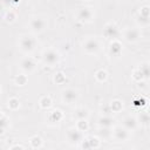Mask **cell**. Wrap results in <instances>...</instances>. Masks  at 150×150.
<instances>
[{
  "label": "cell",
  "instance_id": "cell-3",
  "mask_svg": "<svg viewBox=\"0 0 150 150\" xmlns=\"http://www.w3.org/2000/svg\"><path fill=\"white\" fill-rule=\"evenodd\" d=\"M60 61V54L53 49V48H49V49H46L43 53H42V62L48 66V67H54L55 64H57Z\"/></svg>",
  "mask_w": 150,
  "mask_h": 150
},
{
  "label": "cell",
  "instance_id": "cell-5",
  "mask_svg": "<svg viewBox=\"0 0 150 150\" xmlns=\"http://www.w3.org/2000/svg\"><path fill=\"white\" fill-rule=\"evenodd\" d=\"M83 50L87 54H96L100 50V42L95 38H88L83 42Z\"/></svg>",
  "mask_w": 150,
  "mask_h": 150
},
{
  "label": "cell",
  "instance_id": "cell-19",
  "mask_svg": "<svg viewBox=\"0 0 150 150\" xmlns=\"http://www.w3.org/2000/svg\"><path fill=\"white\" fill-rule=\"evenodd\" d=\"M149 121H150V117H149L148 111H141V114H138L137 122L141 125H148L149 124Z\"/></svg>",
  "mask_w": 150,
  "mask_h": 150
},
{
  "label": "cell",
  "instance_id": "cell-21",
  "mask_svg": "<svg viewBox=\"0 0 150 150\" xmlns=\"http://www.w3.org/2000/svg\"><path fill=\"white\" fill-rule=\"evenodd\" d=\"M40 107L42 108V109H49L50 107H52V104H53V102H52V98L49 97V96H43V97H41V100H40Z\"/></svg>",
  "mask_w": 150,
  "mask_h": 150
},
{
  "label": "cell",
  "instance_id": "cell-6",
  "mask_svg": "<svg viewBox=\"0 0 150 150\" xmlns=\"http://www.w3.org/2000/svg\"><path fill=\"white\" fill-rule=\"evenodd\" d=\"M61 97H62V101L67 104H73L77 101L79 98V93L77 90L73 89V88H67L64 90H62V94H61Z\"/></svg>",
  "mask_w": 150,
  "mask_h": 150
},
{
  "label": "cell",
  "instance_id": "cell-38",
  "mask_svg": "<svg viewBox=\"0 0 150 150\" xmlns=\"http://www.w3.org/2000/svg\"><path fill=\"white\" fill-rule=\"evenodd\" d=\"M0 93H1V89H0Z\"/></svg>",
  "mask_w": 150,
  "mask_h": 150
},
{
  "label": "cell",
  "instance_id": "cell-7",
  "mask_svg": "<svg viewBox=\"0 0 150 150\" xmlns=\"http://www.w3.org/2000/svg\"><path fill=\"white\" fill-rule=\"evenodd\" d=\"M112 137L116 142H125L129 138V131L122 125H117L112 130Z\"/></svg>",
  "mask_w": 150,
  "mask_h": 150
},
{
  "label": "cell",
  "instance_id": "cell-28",
  "mask_svg": "<svg viewBox=\"0 0 150 150\" xmlns=\"http://www.w3.org/2000/svg\"><path fill=\"white\" fill-rule=\"evenodd\" d=\"M54 82L57 83V84H62V83H64V82H66V76H64V74H63L62 71L56 73L55 76H54Z\"/></svg>",
  "mask_w": 150,
  "mask_h": 150
},
{
  "label": "cell",
  "instance_id": "cell-2",
  "mask_svg": "<svg viewBox=\"0 0 150 150\" xmlns=\"http://www.w3.org/2000/svg\"><path fill=\"white\" fill-rule=\"evenodd\" d=\"M28 25L33 33H42L48 27V21L43 16H32Z\"/></svg>",
  "mask_w": 150,
  "mask_h": 150
},
{
  "label": "cell",
  "instance_id": "cell-1",
  "mask_svg": "<svg viewBox=\"0 0 150 150\" xmlns=\"http://www.w3.org/2000/svg\"><path fill=\"white\" fill-rule=\"evenodd\" d=\"M36 45H38V41L33 36V35H29V34H23L20 36L19 39V46H20V49L25 53H32L35 50L36 48Z\"/></svg>",
  "mask_w": 150,
  "mask_h": 150
},
{
  "label": "cell",
  "instance_id": "cell-31",
  "mask_svg": "<svg viewBox=\"0 0 150 150\" xmlns=\"http://www.w3.org/2000/svg\"><path fill=\"white\" fill-rule=\"evenodd\" d=\"M137 22H138V25H141V27H143V26H148V25H149V18L138 15V18H137Z\"/></svg>",
  "mask_w": 150,
  "mask_h": 150
},
{
  "label": "cell",
  "instance_id": "cell-18",
  "mask_svg": "<svg viewBox=\"0 0 150 150\" xmlns=\"http://www.w3.org/2000/svg\"><path fill=\"white\" fill-rule=\"evenodd\" d=\"M29 143H30V146L33 149H40L43 145V141H42V138L40 136H33L29 139Z\"/></svg>",
  "mask_w": 150,
  "mask_h": 150
},
{
  "label": "cell",
  "instance_id": "cell-4",
  "mask_svg": "<svg viewBox=\"0 0 150 150\" xmlns=\"http://www.w3.org/2000/svg\"><path fill=\"white\" fill-rule=\"evenodd\" d=\"M142 36L141 29L138 27H128L123 30V38L128 42H137Z\"/></svg>",
  "mask_w": 150,
  "mask_h": 150
},
{
  "label": "cell",
  "instance_id": "cell-23",
  "mask_svg": "<svg viewBox=\"0 0 150 150\" xmlns=\"http://www.w3.org/2000/svg\"><path fill=\"white\" fill-rule=\"evenodd\" d=\"M95 79H96L98 82H105L107 79H108V73H107L104 69H100V70L96 71Z\"/></svg>",
  "mask_w": 150,
  "mask_h": 150
},
{
  "label": "cell",
  "instance_id": "cell-34",
  "mask_svg": "<svg viewBox=\"0 0 150 150\" xmlns=\"http://www.w3.org/2000/svg\"><path fill=\"white\" fill-rule=\"evenodd\" d=\"M25 149V146L23 145H21V144H15V145H12V146H9V149Z\"/></svg>",
  "mask_w": 150,
  "mask_h": 150
},
{
  "label": "cell",
  "instance_id": "cell-20",
  "mask_svg": "<svg viewBox=\"0 0 150 150\" xmlns=\"http://www.w3.org/2000/svg\"><path fill=\"white\" fill-rule=\"evenodd\" d=\"M109 108H110V110H111L112 112H120V111L123 109V103H122V101H120V100H114V101L110 103Z\"/></svg>",
  "mask_w": 150,
  "mask_h": 150
},
{
  "label": "cell",
  "instance_id": "cell-22",
  "mask_svg": "<svg viewBox=\"0 0 150 150\" xmlns=\"http://www.w3.org/2000/svg\"><path fill=\"white\" fill-rule=\"evenodd\" d=\"M88 128H89V124H88L87 120H84V118L83 120H77V122H76V129L79 131L84 132V131L88 130Z\"/></svg>",
  "mask_w": 150,
  "mask_h": 150
},
{
  "label": "cell",
  "instance_id": "cell-30",
  "mask_svg": "<svg viewBox=\"0 0 150 150\" xmlns=\"http://www.w3.org/2000/svg\"><path fill=\"white\" fill-rule=\"evenodd\" d=\"M15 19H16V15H15V13H14L13 11H8V12L5 14V20H6L7 22H14Z\"/></svg>",
  "mask_w": 150,
  "mask_h": 150
},
{
  "label": "cell",
  "instance_id": "cell-32",
  "mask_svg": "<svg viewBox=\"0 0 150 150\" xmlns=\"http://www.w3.org/2000/svg\"><path fill=\"white\" fill-rule=\"evenodd\" d=\"M132 104H134L135 107H143V105L146 104V101H145L144 98H135V100L132 101Z\"/></svg>",
  "mask_w": 150,
  "mask_h": 150
},
{
  "label": "cell",
  "instance_id": "cell-29",
  "mask_svg": "<svg viewBox=\"0 0 150 150\" xmlns=\"http://www.w3.org/2000/svg\"><path fill=\"white\" fill-rule=\"evenodd\" d=\"M132 79H134L135 81H137V82H141V81L144 80V77H143V75H142V73H141V70H139L138 68L132 71Z\"/></svg>",
  "mask_w": 150,
  "mask_h": 150
},
{
  "label": "cell",
  "instance_id": "cell-16",
  "mask_svg": "<svg viewBox=\"0 0 150 150\" xmlns=\"http://www.w3.org/2000/svg\"><path fill=\"white\" fill-rule=\"evenodd\" d=\"M62 118H63V114H62V111H61L60 109H54V110L50 111L49 115H48V121L52 122V123H57V122H60Z\"/></svg>",
  "mask_w": 150,
  "mask_h": 150
},
{
  "label": "cell",
  "instance_id": "cell-10",
  "mask_svg": "<svg viewBox=\"0 0 150 150\" xmlns=\"http://www.w3.org/2000/svg\"><path fill=\"white\" fill-rule=\"evenodd\" d=\"M35 68H36V63L30 56H26L20 61V69L26 74L34 71Z\"/></svg>",
  "mask_w": 150,
  "mask_h": 150
},
{
  "label": "cell",
  "instance_id": "cell-24",
  "mask_svg": "<svg viewBox=\"0 0 150 150\" xmlns=\"http://www.w3.org/2000/svg\"><path fill=\"white\" fill-rule=\"evenodd\" d=\"M19 107H20V101L16 97H11L8 100V108L11 110H16L19 109Z\"/></svg>",
  "mask_w": 150,
  "mask_h": 150
},
{
  "label": "cell",
  "instance_id": "cell-25",
  "mask_svg": "<svg viewBox=\"0 0 150 150\" xmlns=\"http://www.w3.org/2000/svg\"><path fill=\"white\" fill-rule=\"evenodd\" d=\"M8 125H9V120L5 115L0 117V134H4L5 130L8 128Z\"/></svg>",
  "mask_w": 150,
  "mask_h": 150
},
{
  "label": "cell",
  "instance_id": "cell-12",
  "mask_svg": "<svg viewBox=\"0 0 150 150\" xmlns=\"http://www.w3.org/2000/svg\"><path fill=\"white\" fill-rule=\"evenodd\" d=\"M121 32H120V28L115 25V23H108L105 25L104 27V36L108 38V39H112V40H116L118 36H120Z\"/></svg>",
  "mask_w": 150,
  "mask_h": 150
},
{
  "label": "cell",
  "instance_id": "cell-15",
  "mask_svg": "<svg viewBox=\"0 0 150 150\" xmlns=\"http://www.w3.org/2000/svg\"><path fill=\"white\" fill-rule=\"evenodd\" d=\"M114 118L110 117V116H101L98 118V125L101 128H107V129H110L114 127Z\"/></svg>",
  "mask_w": 150,
  "mask_h": 150
},
{
  "label": "cell",
  "instance_id": "cell-33",
  "mask_svg": "<svg viewBox=\"0 0 150 150\" xmlns=\"http://www.w3.org/2000/svg\"><path fill=\"white\" fill-rule=\"evenodd\" d=\"M139 15L142 16H145V18H149V6H143L139 11Z\"/></svg>",
  "mask_w": 150,
  "mask_h": 150
},
{
  "label": "cell",
  "instance_id": "cell-13",
  "mask_svg": "<svg viewBox=\"0 0 150 150\" xmlns=\"http://www.w3.org/2000/svg\"><path fill=\"white\" fill-rule=\"evenodd\" d=\"M122 127L125 128L128 131H134L137 129L138 127V122H137V118L129 115V116H125L122 121Z\"/></svg>",
  "mask_w": 150,
  "mask_h": 150
},
{
  "label": "cell",
  "instance_id": "cell-35",
  "mask_svg": "<svg viewBox=\"0 0 150 150\" xmlns=\"http://www.w3.org/2000/svg\"><path fill=\"white\" fill-rule=\"evenodd\" d=\"M6 1L9 2V4H14V5H16V4L20 2V0H6Z\"/></svg>",
  "mask_w": 150,
  "mask_h": 150
},
{
  "label": "cell",
  "instance_id": "cell-27",
  "mask_svg": "<svg viewBox=\"0 0 150 150\" xmlns=\"http://www.w3.org/2000/svg\"><path fill=\"white\" fill-rule=\"evenodd\" d=\"M138 69L141 70V73H142V75H143L144 80H148V79H149V74H150V71H149V63H148V62H144Z\"/></svg>",
  "mask_w": 150,
  "mask_h": 150
},
{
  "label": "cell",
  "instance_id": "cell-17",
  "mask_svg": "<svg viewBox=\"0 0 150 150\" xmlns=\"http://www.w3.org/2000/svg\"><path fill=\"white\" fill-rule=\"evenodd\" d=\"M88 116H89V110L86 109V108H83V107H79L74 111V117L76 120H83V118L87 120Z\"/></svg>",
  "mask_w": 150,
  "mask_h": 150
},
{
  "label": "cell",
  "instance_id": "cell-8",
  "mask_svg": "<svg viewBox=\"0 0 150 150\" xmlns=\"http://www.w3.org/2000/svg\"><path fill=\"white\" fill-rule=\"evenodd\" d=\"M76 16H77V20L81 22H89L94 16V11L90 7H82L77 11Z\"/></svg>",
  "mask_w": 150,
  "mask_h": 150
},
{
  "label": "cell",
  "instance_id": "cell-11",
  "mask_svg": "<svg viewBox=\"0 0 150 150\" xmlns=\"http://www.w3.org/2000/svg\"><path fill=\"white\" fill-rule=\"evenodd\" d=\"M67 139L70 144H79L83 139V135L76 128H70L67 131Z\"/></svg>",
  "mask_w": 150,
  "mask_h": 150
},
{
  "label": "cell",
  "instance_id": "cell-26",
  "mask_svg": "<svg viewBox=\"0 0 150 150\" xmlns=\"http://www.w3.org/2000/svg\"><path fill=\"white\" fill-rule=\"evenodd\" d=\"M27 81H28V77H27L26 74L18 75V76L15 77V80H14V82H15L16 86H25V84L27 83Z\"/></svg>",
  "mask_w": 150,
  "mask_h": 150
},
{
  "label": "cell",
  "instance_id": "cell-36",
  "mask_svg": "<svg viewBox=\"0 0 150 150\" xmlns=\"http://www.w3.org/2000/svg\"><path fill=\"white\" fill-rule=\"evenodd\" d=\"M2 116H4V114H2L1 111H0V117H2Z\"/></svg>",
  "mask_w": 150,
  "mask_h": 150
},
{
  "label": "cell",
  "instance_id": "cell-9",
  "mask_svg": "<svg viewBox=\"0 0 150 150\" xmlns=\"http://www.w3.org/2000/svg\"><path fill=\"white\" fill-rule=\"evenodd\" d=\"M101 145V139L96 136H88L87 138L82 139L81 141V148L82 149H96V148H100Z\"/></svg>",
  "mask_w": 150,
  "mask_h": 150
},
{
  "label": "cell",
  "instance_id": "cell-14",
  "mask_svg": "<svg viewBox=\"0 0 150 150\" xmlns=\"http://www.w3.org/2000/svg\"><path fill=\"white\" fill-rule=\"evenodd\" d=\"M123 50V46L122 43L116 39V40H112L109 45V53L112 55V56H120L121 53Z\"/></svg>",
  "mask_w": 150,
  "mask_h": 150
},
{
  "label": "cell",
  "instance_id": "cell-37",
  "mask_svg": "<svg viewBox=\"0 0 150 150\" xmlns=\"http://www.w3.org/2000/svg\"><path fill=\"white\" fill-rule=\"evenodd\" d=\"M83 1H89V0H83Z\"/></svg>",
  "mask_w": 150,
  "mask_h": 150
}]
</instances>
